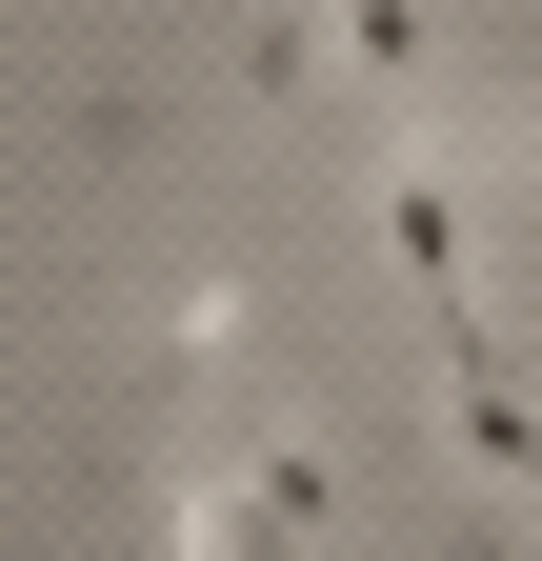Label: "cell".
Returning a JSON list of instances; mask_svg holds the SVG:
<instances>
[{"instance_id": "obj_5", "label": "cell", "mask_w": 542, "mask_h": 561, "mask_svg": "<svg viewBox=\"0 0 542 561\" xmlns=\"http://www.w3.org/2000/svg\"><path fill=\"white\" fill-rule=\"evenodd\" d=\"M222 41H241V101H321V21H282V0H241Z\"/></svg>"}, {"instance_id": "obj_4", "label": "cell", "mask_w": 542, "mask_h": 561, "mask_svg": "<svg viewBox=\"0 0 542 561\" xmlns=\"http://www.w3.org/2000/svg\"><path fill=\"white\" fill-rule=\"evenodd\" d=\"M321 60H342L362 101H442V21H422V0H342V21H321Z\"/></svg>"}, {"instance_id": "obj_1", "label": "cell", "mask_w": 542, "mask_h": 561, "mask_svg": "<svg viewBox=\"0 0 542 561\" xmlns=\"http://www.w3.org/2000/svg\"><path fill=\"white\" fill-rule=\"evenodd\" d=\"M342 522V461L321 442H241L222 481H161V561H302Z\"/></svg>"}, {"instance_id": "obj_6", "label": "cell", "mask_w": 542, "mask_h": 561, "mask_svg": "<svg viewBox=\"0 0 542 561\" xmlns=\"http://www.w3.org/2000/svg\"><path fill=\"white\" fill-rule=\"evenodd\" d=\"M241 321H261L241 280H201V301H181V341H161V401H201V381H241Z\"/></svg>"}, {"instance_id": "obj_3", "label": "cell", "mask_w": 542, "mask_h": 561, "mask_svg": "<svg viewBox=\"0 0 542 561\" xmlns=\"http://www.w3.org/2000/svg\"><path fill=\"white\" fill-rule=\"evenodd\" d=\"M382 261L422 280V321H442V341L483 321V280H462V161H422V140L382 161Z\"/></svg>"}, {"instance_id": "obj_2", "label": "cell", "mask_w": 542, "mask_h": 561, "mask_svg": "<svg viewBox=\"0 0 542 561\" xmlns=\"http://www.w3.org/2000/svg\"><path fill=\"white\" fill-rule=\"evenodd\" d=\"M442 442L542 522V381H522V341H503V321H462V341H442Z\"/></svg>"}]
</instances>
